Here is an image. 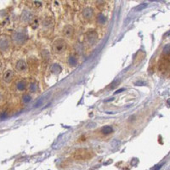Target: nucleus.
Instances as JSON below:
<instances>
[{"instance_id": "nucleus-2", "label": "nucleus", "mask_w": 170, "mask_h": 170, "mask_svg": "<svg viewBox=\"0 0 170 170\" xmlns=\"http://www.w3.org/2000/svg\"><path fill=\"white\" fill-rule=\"evenodd\" d=\"M98 40V34L97 33L94 31V30H91L89 32H88L86 33V41H87L88 44L89 45H94Z\"/></svg>"}, {"instance_id": "nucleus-4", "label": "nucleus", "mask_w": 170, "mask_h": 170, "mask_svg": "<svg viewBox=\"0 0 170 170\" xmlns=\"http://www.w3.org/2000/svg\"><path fill=\"white\" fill-rule=\"evenodd\" d=\"M10 39L7 36L0 37V49L1 50H6L10 47Z\"/></svg>"}, {"instance_id": "nucleus-6", "label": "nucleus", "mask_w": 170, "mask_h": 170, "mask_svg": "<svg viewBox=\"0 0 170 170\" xmlns=\"http://www.w3.org/2000/svg\"><path fill=\"white\" fill-rule=\"evenodd\" d=\"M14 77H15V73H14V72H13L12 70H7V71L4 73L3 79H4V81L5 83H10V82H12Z\"/></svg>"}, {"instance_id": "nucleus-1", "label": "nucleus", "mask_w": 170, "mask_h": 170, "mask_svg": "<svg viewBox=\"0 0 170 170\" xmlns=\"http://www.w3.org/2000/svg\"><path fill=\"white\" fill-rule=\"evenodd\" d=\"M67 49V43L64 39H56L53 44V52L55 54H63Z\"/></svg>"}, {"instance_id": "nucleus-5", "label": "nucleus", "mask_w": 170, "mask_h": 170, "mask_svg": "<svg viewBox=\"0 0 170 170\" xmlns=\"http://www.w3.org/2000/svg\"><path fill=\"white\" fill-rule=\"evenodd\" d=\"M27 68V65L24 60H20L17 61L16 65H15V70L19 72V73H24Z\"/></svg>"}, {"instance_id": "nucleus-3", "label": "nucleus", "mask_w": 170, "mask_h": 170, "mask_svg": "<svg viewBox=\"0 0 170 170\" xmlns=\"http://www.w3.org/2000/svg\"><path fill=\"white\" fill-rule=\"evenodd\" d=\"M62 33H63V36L67 38H71L74 36V33H75V30L73 26L71 25H66L63 27L62 30Z\"/></svg>"}, {"instance_id": "nucleus-9", "label": "nucleus", "mask_w": 170, "mask_h": 170, "mask_svg": "<svg viewBox=\"0 0 170 170\" xmlns=\"http://www.w3.org/2000/svg\"><path fill=\"white\" fill-rule=\"evenodd\" d=\"M146 6H147V4H142L140 7L139 6V7H138V9H139L140 10H142V9H144V8H145V7H146Z\"/></svg>"}, {"instance_id": "nucleus-8", "label": "nucleus", "mask_w": 170, "mask_h": 170, "mask_svg": "<svg viewBox=\"0 0 170 170\" xmlns=\"http://www.w3.org/2000/svg\"><path fill=\"white\" fill-rule=\"evenodd\" d=\"M113 132V128L111 126H105L101 128V133L104 134H112Z\"/></svg>"}, {"instance_id": "nucleus-7", "label": "nucleus", "mask_w": 170, "mask_h": 170, "mask_svg": "<svg viewBox=\"0 0 170 170\" xmlns=\"http://www.w3.org/2000/svg\"><path fill=\"white\" fill-rule=\"evenodd\" d=\"M93 15H94L93 9H91V8H86V9L83 10V15L86 20H90L93 17Z\"/></svg>"}, {"instance_id": "nucleus-10", "label": "nucleus", "mask_w": 170, "mask_h": 170, "mask_svg": "<svg viewBox=\"0 0 170 170\" xmlns=\"http://www.w3.org/2000/svg\"><path fill=\"white\" fill-rule=\"evenodd\" d=\"M1 98H2V96H1V94H0V100H1Z\"/></svg>"}]
</instances>
